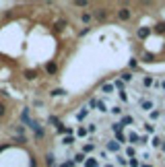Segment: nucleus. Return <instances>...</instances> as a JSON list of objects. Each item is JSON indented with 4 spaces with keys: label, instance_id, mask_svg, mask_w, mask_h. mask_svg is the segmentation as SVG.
Returning a JSON list of instances; mask_svg holds the SVG:
<instances>
[{
    "label": "nucleus",
    "instance_id": "9",
    "mask_svg": "<svg viewBox=\"0 0 165 167\" xmlns=\"http://www.w3.org/2000/svg\"><path fill=\"white\" fill-rule=\"evenodd\" d=\"M107 149H110V151H114V153H116V151H118V149H120V147H118V142H114V140H110V142H107Z\"/></svg>",
    "mask_w": 165,
    "mask_h": 167
},
{
    "label": "nucleus",
    "instance_id": "8",
    "mask_svg": "<svg viewBox=\"0 0 165 167\" xmlns=\"http://www.w3.org/2000/svg\"><path fill=\"white\" fill-rule=\"evenodd\" d=\"M87 114H89V109H87V107H82L81 112L77 114V120H85V116H87Z\"/></svg>",
    "mask_w": 165,
    "mask_h": 167
},
{
    "label": "nucleus",
    "instance_id": "4",
    "mask_svg": "<svg viewBox=\"0 0 165 167\" xmlns=\"http://www.w3.org/2000/svg\"><path fill=\"white\" fill-rule=\"evenodd\" d=\"M101 91H103L105 95H112V93H114V85H112V83H105L103 87H101Z\"/></svg>",
    "mask_w": 165,
    "mask_h": 167
},
{
    "label": "nucleus",
    "instance_id": "15",
    "mask_svg": "<svg viewBox=\"0 0 165 167\" xmlns=\"http://www.w3.org/2000/svg\"><path fill=\"white\" fill-rule=\"evenodd\" d=\"M147 35H149V29H147V27L138 29V37H147Z\"/></svg>",
    "mask_w": 165,
    "mask_h": 167
},
{
    "label": "nucleus",
    "instance_id": "16",
    "mask_svg": "<svg viewBox=\"0 0 165 167\" xmlns=\"http://www.w3.org/2000/svg\"><path fill=\"white\" fill-rule=\"evenodd\" d=\"M122 81H126V83H132V74H130V72H124V74H122Z\"/></svg>",
    "mask_w": 165,
    "mask_h": 167
},
{
    "label": "nucleus",
    "instance_id": "27",
    "mask_svg": "<svg viewBox=\"0 0 165 167\" xmlns=\"http://www.w3.org/2000/svg\"><path fill=\"white\" fill-rule=\"evenodd\" d=\"M116 136H118V140H120V142H126V136H124L122 132H116Z\"/></svg>",
    "mask_w": 165,
    "mask_h": 167
},
{
    "label": "nucleus",
    "instance_id": "24",
    "mask_svg": "<svg viewBox=\"0 0 165 167\" xmlns=\"http://www.w3.org/2000/svg\"><path fill=\"white\" fill-rule=\"evenodd\" d=\"M126 155H130V159L134 157V147H126Z\"/></svg>",
    "mask_w": 165,
    "mask_h": 167
},
{
    "label": "nucleus",
    "instance_id": "3",
    "mask_svg": "<svg viewBox=\"0 0 165 167\" xmlns=\"http://www.w3.org/2000/svg\"><path fill=\"white\" fill-rule=\"evenodd\" d=\"M132 124H134V118H132V116H122L120 126H132Z\"/></svg>",
    "mask_w": 165,
    "mask_h": 167
},
{
    "label": "nucleus",
    "instance_id": "2",
    "mask_svg": "<svg viewBox=\"0 0 165 167\" xmlns=\"http://www.w3.org/2000/svg\"><path fill=\"white\" fill-rule=\"evenodd\" d=\"M140 128H145V132H147V134H155V124H153V122H145Z\"/></svg>",
    "mask_w": 165,
    "mask_h": 167
},
{
    "label": "nucleus",
    "instance_id": "5",
    "mask_svg": "<svg viewBox=\"0 0 165 167\" xmlns=\"http://www.w3.org/2000/svg\"><path fill=\"white\" fill-rule=\"evenodd\" d=\"M118 17H120L122 21H128V19H130V10H128V8H122V10L118 12Z\"/></svg>",
    "mask_w": 165,
    "mask_h": 167
},
{
    "label": "nucleus",
    "instance_id": "12",
    "mask_svg": "<svg viewBox=\"0 0 165 167\" xmlns=\"http://www.w3.org/2000/svg\"><path fill=\"white\" fill-rule=\"evenodd\" d=\"M161 118V112H159V107L155 109V112H151V120H159Z\"/></svg>",
    "mask_w": 165,
    "mask_h": 167
},
{
    "label": "nucleus",
    "instance_id": "10",
    "mask_svg": "<svg viewBox=\"0 0 165 167\" xmlns=\"http://www.w3.org/2000/svg\"><path fill=\"white\" fill-rule=\"evenodd\" d=\"M155 31L157 33H165V23H157L155 25Z\"/></svg>",
    "mask_w": 165,
    "mask_h": 167
},
{
    "label": "nucleus",
    "instance_id": "17",
    "mask_svg": "<svg viewBox=\"0 0 165 167\" xmlns=\"http://www.w3.org/2000/svg\"><path fill=\"white\" fill-rule=\"evenodd\" d=\"M128 165H130V167H138V159H136V157L128 159Z\"/></svg>",
    "mask_w": 165,
    "mask_h": 167
},
{
    "label": "nucleus",
    "instance_id": "23",
    "mask_svg": "<svg viewBox=\"0 0 165 167\" xmlns=\"http://www.w3.org/2000/svg\"><path fill=\"white\" fill-rule=\"evenodd\" d=\"M25 77H27L29 81H31V79H35V70H27V72H25Z\"/></svg>",
    "mask_w": 165,
    "mask_h": 167
},
{
    "label": "nucleus",
    "instance_id": "34",
    "mask_svg": "<svg viewBox=\"0 0 165 167\" xmlns=\"http://www.w3.org/2000/svg\"><path fill=\"white\" fill-rule=\"evenodd\" d=\"M105 167H112V165H105Z\"/></svg>",
    "mask_w": 165,
    "mask_h": 167
},
{
    "label": "nucleus",
    "instance_id": "29",
    "mask_svg": "<svg viewBox=\"0 0 165 167\" xmlns=\"http://www.w3.org/2000/svg\"><path fill=\"white\" fill-rule=\"evenodd\" d=\"M52 95H64V89H54Z\"/></svg>",
    "mask_w": 165,
    "mask_h": 167
},
{
    "label": "nucleus",
    "instance_id": "25",
    "mask_svg": "<svg viewBox=\"0 0 165 167\" xmlns=\"http://www.w3.org/2000/svg\"><path fill=\"white\" fill-rule=\"evenodd\" d=\"M118 97H120V101H128V95H126V91H120V95H118Z\"/></svg>",
    "mask_w": 165,
    "mask_h": 167
},
{
    "label": "nucleus",
    "instance_id": "1",
    "mask_svg": "<svg viewBox=\"0 0 165 167\" xmlns=\"http://www.w3.org/2000/svg\"><path fill=\"white\" fill-rule=\"evenodd\" d=\"M138 107L142 109V112H151V109H155V103L151 101V99H138Z\"/></svg>",
    "mask_w": 165,
    "mask_h": 167
},
{
    "label": "nucleus",
    "instance_id": "32",
    "mask_svg": "<svg viewBox=\"0 0 165 167\" xmlns=\"http://www.w3.org/2000/svg\"><path fill=\"white\" fill-rule=\"evenodd\" d=\"M4 112H6V107H4V103H0V118L4 116Z\"/></svg>",
    "mask_w": 165,
    "mask_h": 167
},
{
    "label": "nucleus",
    "instance_id": "20",
    "mask_svg": "<svg viewBox=\"0 0 165 167\" xmlns=\"http://www.w3.org/2000/svg\"><path fill=\"white\" fill-rule=\"evenodd\" d=\"M54 27H56V29L60 31V29H64V27H66V21H58V23H56Z\"/></svg>",
    "mask_w": 165,
    "mask_h": 167
},
{
    "label": "nucleus",
    "instance_id": "28",
    "mask_svg": "<svg viewBox=\"0 0 165 167\" xmlns=\"http://www.w3.org/2000/svg\"><path fill=\"white\" fill-rule=\"evenodd\" d=\"M47 72L54 74V72H56V64H47Z\"/></svg>",
    "mask_w": 165,
    "mask_h": 167
},
{
    "label": "nucleus",
    "instance_id": "33",
    "mask_svg": "<svg viewBox=\"0 0 165 167\" xmlns=\"http://www.w3.org/2000/svg\"><path fill=\"white\" fill-rule=\"evenodd\" d=\"M47 165H50V167L54 165V157H52V155H47Z\"/></svg>",
    "mask_w": 165,
    "mask_h": 167
},
{
    "label": "nucleus",
    "instance_id": "18",
    "mask_svg": "<svg viewBox=\"0 0 165 167\" xmlns=\"http://www.w3.org/2000/svg\"><path fill=\"white\" fill-rule=\"evenodd\" d=\"M142 85H145V87H151V85H153V79H151V77H145V79H142Z\"/></svg>",
    "mask_w": 165,
    "mask_h": 167
},
{
    "label": "nucleus",
    "instance_id": "21",
    "mask_svg": "<svg viewBox=\"0 0 165 167\" xmlns=\"http://www.w3.org/2000/svg\"><path fill=\"white\" fill-rule=\"evenodd\" d=\"M112 114H114V116H120V114H122V107H120V105L112 107Z\"/></svg>",
    "mask_w": 165,
    "mask_h": 167
},
{
    "label": "nucleus",
    "instance_id": "30",
    "mask_svg": "<svg viewBox=\"0 0 165 167\" xmlns=\"http://www.w3.org/2000/svg\"><path fill=\"white\" fill-rule=\"evenodd\" d=\"M145 62H153V54H145Z\"/></svg>",
    "mask_w": 165,
    "mask_h": 167
},
{
    "label": "nucleus",
    "instance_id": "14",
    "mask_svg": "<svg viewBox=\"0 0 165 167\" xmlns=\"http://www.w3.org/2000/svg\"><path fill=\"white\" fill-rule=\"evenodd\" d=\"M82 151L85 153H93L95 151V144H82Z\"/></svg>",
    "mask_w": 165,
    "mask_h": 167
},
{
    "label": "nucleus",
    "instance_id": "7",
    "mask_svg": "<svg viewBox=\"0 0 165 167\" xmlns=\"http://www.w3.org/2000/svg\"><path fill=\"white\" fill-rule=\"evenodd\" d=\"M149 144V134H140V138H138V147H147Z\"/></svg>",
    "mask_w": 165,
    "mask_h": 167
},
{
    "label": "nucleus",
    "instance_id": "6",
    "mask_svg": "<svg viewBox=\"0 0 165 167\" xmlns=\"http://www.w3.org/2000/svg\"><path fill=\"white\" fill-rule=\"evenodd\" d=\"M138 138H140V136H138L136 132H128V140H130L132 144H138Z\"/></svg>",
    "mask_w": 165,
    "mask_h": 167
},
{
    "label": "nucleus",
    "instance_id": "31",
    "mask_svg": "<svg viewBox=\"0 0 165 167\" xmlns=\"http://www.w3.org/2000/svg\"><path fill=\"white\" fill-rule=\"evenodd\" d=\"M82 21H85V23H89V21H91V15H89V12H87V15H82Z\"/></svg>",
    "mask_w": 165,
    "mask_h": 167
},
{
    "label": "nucleus",
    "instance_id": "13",
    "mask_svg": "<svg viewBox=\"0 0 165 167\" xmlns=\"http://www.w3.org/2000/svg\"><path fill=\"white\" fill-rule=\"evenodd\" d=\"M161 142H163V140H161V138H159V136H155V138H153V142H151V144H153V147H155V149H159V147H161Z\"/></svg>",
    "mask_w": 165,
    "mask_h": 167
},
{
    "label": "nucleus",
    "instance_id": "19",
    "mask_svg": "<svg viewBox=\"0 0 165 167\" xmlns=\"http://www.w3.org/2000/svg\"><path fill=\"white\" fill-rule=\"evenodd\" d=\"M77 136L85 138V136H87V128H79V130H77Z\"/></svg>",
    "mask_w": 165,
    "mask_h": 167
},
{
    "label": "nucleus",
    "instance_id": "22",
    "mask_svg": "<svg viewBox=\"0 0 165 167\" xmlns=\"http://www.w3.org/2000/svg\"><path fill=\"white\" fill-rule=\"evenodd\" d=\"M62 142H64V144H66V147H70V144H72V142H74V138H72V136H66V138H64V140H62Z\"/></svg>",
    "mask_w": 165,
    "mask_h": 167
},
{
    "label": "nucleus",
    "instance_id": "11",
    "mask_svg": "<svg viewBox=\"0 0 165 167\" xmlns=\"http://www.w3.org/2000/svg\"><path fill=\"white\" fill-rule=\"evenodd\" d=\"M95 17H97L99 21H103V19H105V10H103V8H99V10L95 12Z\"/></svg>",
    "mask_w": 165,
    "mask_h": 167
},
{
    "label": "nucleus",
    "instance_id": "26",
    "mask_svg": "<svg viewBox=\"0 0 165 167\" xmlns=\"http://www.w3.org/2000/svg\"><path fill=\"white\" fill-rule=\"evenodd\" d=\"M97 105H99V101H97V99H91V101H89V107H93V109H95Z\"/></svg>",
    "mask_w": 165,
    "mask_h": 167
}]
</instances>
